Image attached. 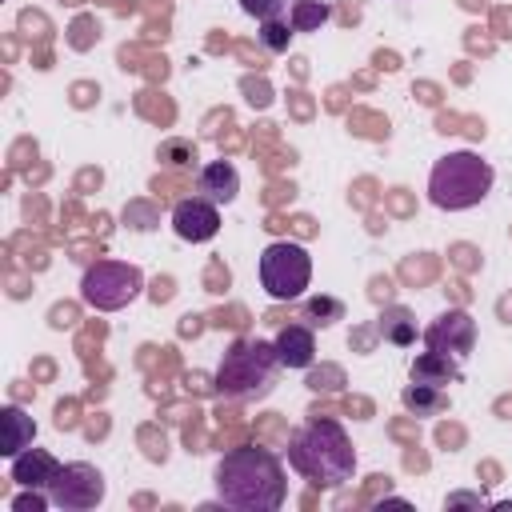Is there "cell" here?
<instances>
[{
  "label": "cell",
  "instance_id": "5",
  "mask_svg": "<svg viewBox=\"0 0 512 512\" xmlns=\"http://www.w3.org/2000/svg\"><path fill=\"white\" fill-rule=\"evenodd\" d=\"M260 284L272 300H296L312 284V256L292 240L268 244L260 252Z\"/></svg>",
  "mask_w": 512,
  "mask_h": 512
},
{
  "label": "cell",
  "instance_id": "17",
  "mask_svg": "<svg viewBox=\"0 0 512 512\" xmlns=\"http://www.w3.org/2000/svg\"><path fill=\"white\" fill-rule=\"evenodd\" d=\"M292 36H296V28H292L288 16H280V20H260V44H264L268 52H288Z\"/></svg>",
  "mask_w": 512,
  "mask_h": 512
},
{
  "label": "cell",
  "instance_id": "6",
  "mask_svg": "<svg viewBox=\"0 0 512 512\" xmlns=\"http://www.w3.org/2000/svg\"><path fill=\"white\" fill-rule=\"evenodd\" d=\"M144 288V276L136 264H124V260H96L84 280H80V296L84 304L100 308V312H116L124 304H132Z\"/></svg>",
  "mask_w": 512,
  "mask_h": 512
},
{
  "label": "cell",
  "instance_id": "12",
  "mask_svg": "<svg viewBox=\"0 0 512 512\" xmlns=\"http://www.w3.org/2000/svg\"><path fill=\"white\" fill-rule=\"evenodd\" d=\"M272 344H276V356L284 368H312V360H316V336L308 324H284Z\"/></svg>",
  "mask_w": 512,
  "mask_h": 512
},
{
  "label": "cell",
  "instance_id": "7",
  "mask_svg": "<svg viewBox=\"0 0 512 512\" xmlns=\"http://www.w3.org/2000/svg\"><path fill=\"white\" fill-rule=\"evenodd\" d=\"M48 496L64 512H88L104 500V476L92 464H64Z\"/></svg>",
  "mask_w": 512,
  "mask_h": 512
},
{
  "label": "cell",
  "instance_id": "14",
  "mask_svg": "<svg viewBox=\"0 0 512 512\" xmlns=\"http://www.w3.org/2000/svg\"><path fill=\"white\" fill-rule=\"evenodd\" d=\"M4 440H0V452L12 460V456H20L24 448H32V436H36V424H32V416H24L16 404L12 408H4Z\"/></svg>",
  "mask_w": 512,
  "mask_h": 512
},
{
  "label": "cell",
  "instance_id": "18",
  "mask_svg": "<svg viewBox=\"0 0 512 512\" xmlns=\"http://www.w3.org/2000/svg\"><path fill=\"white\" fill-rule=\"evenodd\" d=\"M344 316V308H340V300H332V296H312L308 304H304V320L312 324V328H328L332 320H340Z\"/></svg>",
  "mask_w": 512,
  "mask_h": 512
},
{
  "label": "cell",
  "instance_id": "9",
  "mask_svg": "<svg viewBox=\"0 0 512 512\" xmlns=\"http://www.w3.org/2000/svg\"><path fill=\"white\" fill-rule=\"evenodd\" d=\"M472 340H476V328H472V316L468 312H444L428 332H424V344L432 352H444V356H464L472 352Z\"/></svg>",
  "mask_w": 512,
  "mask_h": 512
},
{
  "label": "cell",
  "instance_id": "10",
  "mask_svg": "<svg viewBox=\"0 0 512 512\" xmlns=\"http://www.w3.org/2000/svg\"><path fill=\"white\" fill-rule=\"evenodd\" d=\"M60 468L64 464L52 452H44V448H24L20 456H12V480L20 488H44V492H52Z\"/></svg>",
  "mask_w": 512,
  "mask_h": 512
},
{
  "label": "cell",
  "instance_id": "11",
  "mask_svg": "<svg viewBox=\"0 0 512 512\" xmlns=\"http://www.w3.org/2000/svg\"><path fill=\"white\" fill-rule=\"evenodd\" d=\"M196 192L212 204H232L236 192H240V172L232 160H212L196 172Z\"/></svg>",
  "mask_w": 512,
  "mask_h": 512
},
{
  "label": "cell",
  "instance_id": "16",
  "mask_svg": "<svg viewBox=\"0 0 512 512\" xmlns=\"http://www.w3.org/2000/svg\"><path fill=\"white\" fill-rule=\"evenodd\" d=\"M288 20H292L296 32H316L328 20V4L324 0H296L292 12H288Z\"/></svg>",
  "mask_w": 512,
  "mask_h": 512
},
{
  "label": "cell",
  "instance_id": "13",
  "mask_svg": "<svg viewBox=\"0 0 512 512\" xmlns=\"http://www.w3.org/2000/svg\"><path fill=\"white\" fill-rule=\"evenodd\" d=\"M464 372H460V364H456V356H444V352H424V356H416L412 360V380L416 384H456Z\"/></svg>",
  "mask_w": 512,
  "mask_h": 512
},
{
  "label": "cell",
  "instance_id": "15",
  "mask_svg": "<svg viewBox=\"0 0 512 512\" xmlns=\"http://www.w3.org/2000/svg\"><path fill=\"white\" fill-rule=\"evenodd\" d=\"M400 404L412 412V416H440L444 408H448V396L436 388V384H408L404 392H400Z\"/></svg>",
  "mask_w": 512,
  "mask_h": 512
},
{
  "label": "cell",
  "instance_id": "19",
  "mask_svg": "<svg viewBox=\"0 0 512 512\" xmlns=\"http://www.w3.org/2000/svg\"><path fill=\"white\" fill-rule=\"evenodd\" d=\"M240 8L256 20H280L288 16V0H240Z\"/></svg>",
  "mask_w": 512,
  "mask_h": 512
},
{
  "label": "cell",
  "instance_id": "4",
  "mask_svg": "<svg viewBox=\"0 0 512 512\" xmlns=\"http://www.w3.org/2000/svg\"><path fill=\"white\" fill-rule=\"evenodd\" d=\"M280 356L276 344L264 340H236L216 372V388L232 400H264L276 388V372H280Z\"/></svg>",
  "mask_w": 512,
  "mask_h": 512
},
{
  "label": "cell",
  "instance_id": "3",
  "mask_svg": "<svg viewBox=\"0 0 512 512\" xmlns=\"http://www.w3.org/2000/svg\"><path fill=\"white\" fill-rule=\"evenodd\" d=\"M492 164L480 160L476 152H448L432 164V176H428V200L444 212H464V208H476L488 192H492Z\"/></svg>",
  "mask_w": 512,
  "mask_h": 512
},
{
  "label": "cell",
  "instance_id": "8",
  "mask_svg": "<svg viewBox=\"0 0 512 512\" xmlns=\"http://www.w3.org/2000/svg\"><path fill=\"white\" fill-rule=\"evenodd\" d=\"M172 232L188 244H204L220 232V204L204 200V196H192V200H180L172 208Z\"/></svg>",
  "mask_w": 512,
  "mask_h": 512
},
{
  "label": "cell",
  "instance_id": "20",
  "mask_svg": "<svg viewBox=\"0 0 512 512\" xmlns=\"http://www.w3.org/2000/svg\"><path fill=\"white\" fill-rule=\"evenodd\" d=\"M48 504H52V496H48L44 488H32V492H20V496L12 500V508H16V512H44Z\"/></svg>",
  "mask_w": 512,
  "mask_h": 512
},
{
  "label": "cell",
  "instance_id": "21",
  "mask_svg": "<svg viewBox=\"0 0 512 512\" xmlns=\"http://www.w3.org/2000/svg\"><path fill=\"white\" fill-rule=\"evenodd\" d=\"M388 320H392V328H384V336H392L396 344H408V340L416 336V328H412V320H408V312H400V308H396V312H392Z\"/></svg>",
  "mask_w": 512,
  "mask_h": 512
},
{
  "label": "cell",
  "instance_id": "2",
  "mask_svg": "<svg viewBox=\"0 0 512 512\" xmlns=\"http://www.w3.org/2000/svg\"><path fill=\"white\" fill-rule=\"evenodd\" d=\"M288 464L316 488H340L356 472V452L336 420H308L288 436Z\"/></svg>",
  "mask_w": 512,
  "mask_h": 512
},
{
  "label": "cell",
  "instance_id": "22",
  "mask_svg": "<svg viewBox=\"0 0 512 512\" xmlns=\"http://www.w3.org/2000/svg\"><path fill=\"white\" fill-rule=\"evenodd\" d=\"M444 504H448V508H456V504H472V508H484V496H472V492H456V496H448Z\"/></svg>",
  "mask_w": 512,
  "mask_h": 512
},
{
  "label": "cell",
  "instance_id": "1",
  "mask_svg": "<svg viewBox=\"0 0 512 512\" xmlns=\"http://www.w3.org/2000/svg\"><path fill=\"white\" fill-rule=\"evenodd\" d=\"M216 492L236 512H276L288 496L284 468L268 448H232L216 464Z\"/></svg>",
  "mask_w": 512,
  "mask_h": 512
}]
</instances>
